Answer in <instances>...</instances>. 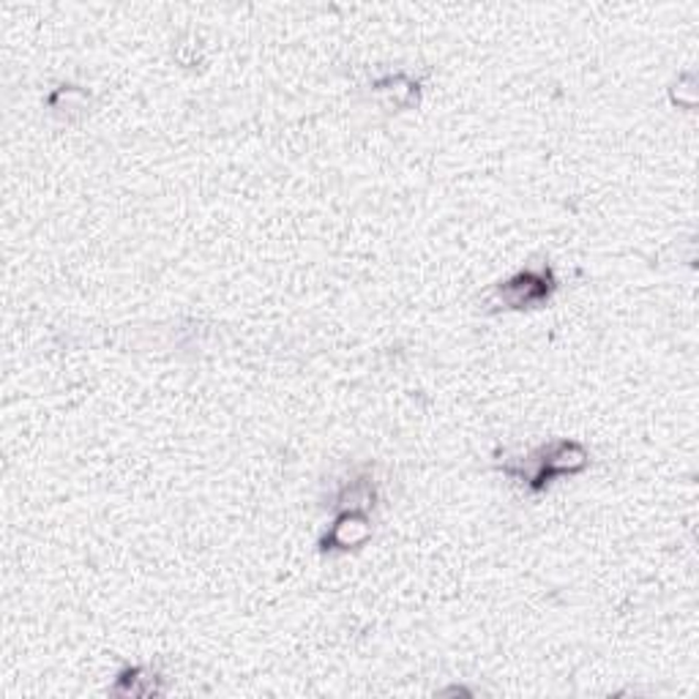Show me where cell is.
I'll return each instance as SVG.
<instances>
[{"mask_svg":"<svg viewBox=\"0 0 699 699\" xmlns=\"http://www.w3.org/2000/svg\"><path fill=\"white\" fill-rule=\"evenodd\" d=\"M375 533L372 514L366 511H336L334 522L320 539V552L323 555H347V552L361 550Z\"/></svg>","mask_w":699,"mask_h":699,"instance_id":"3","label":"cell"},{"mask_svg":"<svg viewBox=\"0 0 699 699\" xmlns=\"http://www.w3.org/2000/svg\"><path fill=\"white\" fill-rule=\"evenodd\" d=\"M113 697H159L165 695V678L150 667H126L109 686Z\"/></svg>","mask_w":699,"mask_h":699,"instance_id":"5","label":"cell"},{"mask_svg":"<svg viewBox=\"0 0 699 699\" xmlns=\"http://www.w3.org/2000/svg\"><path fill=\"white\" fill-rule=\"evenodd\" d=\"M557 273L550 265V260H533L511 273L509 279H500L492 288L483 290L479 299V309L483 314H500V312H524V309H541L555 299Z\"/></svg>","mask_w":699,"mask_h":699,"instance_id":"2","label":"cell"},{"mask_svg":"<svg viewBox=\"0 0 699 699\" xmlns=\"http://www.w3.org/2000/svg\"><path fill=\"white\" fill-rule=\"evenodd\" d=\"M372 91H375V96L380 98V104L388 113H399V109L418 104L421 85H418V80L407 77V74H388V77L372 83Z\"/></svg>","mask_w":699,"mask_h":699,"instance_id":"6","label":"cell"},{"mask_svg":"<svg viewBox=\"0 0 699 699\" xmlns=\"http://www.w3.org/2000/svg\"><path fill=\"white\" fill-rule=\"evenodd\" d=\"M591 465V451L582 446L580 440H550L535 446L524 457H511L498 465L503 476L520 483L530 494H541L552 481L563 479V476H580Z\"/></svg>","mask_w":699,"mask_h":699,"instance_id":"1","label":"cell"},{"mask_svg":"<svg viewBox=\"0 0 699 699\" xmlns=\"http://www.w3.org/2000/svg\"><path fill=\"white\" fill-rule=\"evenodd\" d=\"M50 98H63V104H58V107H52V109H55V113L66 109V115H72V109H85V104H87L85 91H80V87H74V85H61Z\"/></svg>","mask_w":699,"mask_h":699,"instance_id":"7","label":"cell"},{"mask_svg":"<svg viewBox=\"0 0 699 699\" xmlns=\"http://www.w3.org/2000/svg\"><path fill=\"white\" fill-rule=\"evenodd\" d=\"M331 505H334V511H366V514H372L377 505V481L372 470L364 468L349 473V479L342 481V487L331 498Z\"/></svg>","mask_w":699,"mask_h":699,"instance_id":"4","label":"cell"}]
</instances>
